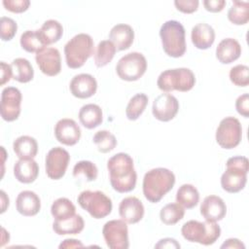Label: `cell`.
<instances>
[{
  "label": "cell",
  "mask_w": 249,
  "mask_h": 249,
  "mask_svg": "<svg viewBox=\"0 0 249 249\" xmlns=\"http://www.w3.org/2000/svg\"><path fill=\"white\" fill-rule=\"evenodd\" d=\"M112 188L118 193L131 192L136 186L137 173L132 158L125 153H118L107 161Z\"/></svg>",
  "instance_id": "obj_1"
},
{
  "label": "cell",
  "mask_w": 249,
  "mask_h": 249,
  "mask_svg": "<svg viewBox=\"0 0 249 249\" xmlns=\"http://www.w3.org/2000/svg\"><path fill=\"white\" fill-rule=\"evenodd\" d=\"M174 173L164 167H157L147 171L143 178V194L152 203L159 202L174 186Z\"/></svg>",
  "instance_id": "obj_2"
},
{
  "label": "cell",
  "mask_w": 249,
  "mask_h": 249,
  "mask_svg": "<svg viewBox=\"0 0 249 249\" xmlns=\"http://www.w3.org/2000/svg\"><path fill=\"white\" fill-rule=\"evenodd\" d=\"M186 31L177 20H167L160 26V37L164 53L171 57H181L186 52Z\"/></svg>",
  "instance_id": "obj_3"
},
{
  "label": "cell",
  "mask_w": 249,
  "mask_h": 249,
  "mask_svg": "<svg viewBox=\"0 0 249 249\" xmlns=\"http://www.w3.org/2000/svg\"><path fill=\"white\" fill-rule=\"evenodd\" d=\"M226 164L227 169L221 176V186L228 193H238L247 182L248 160L243 156H235L230 158Z\"/></svg>",
  "instance_id": "obj_4"
},
{
  "label": "cell",
  "mask_w": 249,
  "mask_h": 249,
  "mask_svg": "<svg viewBox=\"0 0 249 249\" xmlns=\"http://www.w3.org/2000/svg\"><path fill=\"white\" fill-rule=\"evenodd\" d=\"M93 40L87 33H79L72 37L64 46L66 64L69 68L77 69L93 54Z\"/></svg>",
  "instance_id": "obj_5"
},
{
  "label": "cell",
  "mask_w": 249,
  "mask_h": 249,
  "mask_svg": "<svg viewBox=\"0 0 249 249\" xmlns=\"http://www.w3.org/2000/svg\"><path fill=\"white\" fill-rule=\"evenodd\" d=\"M183 237L190 241L202 245H212L221 235V228L216 222H199L190 220L181 229Z\"/></svg>",
  "instance_id": "obj_6"
},
{
  "label": "cell",
  "mask_w": 249,
  "mask_h": 249,
  "mask_svg": "<svg viewBox=\"0 0 249 249\" xmlns=\"http://www.w3.org/2000/svg\"><path fill=\"white\" fill-rule=\"evenodd\" d=\"M196 84V76L194 72L185 67L173 68L162 71L157 81L158 88L164 91L170 92L172 90L189 91Z\"/></svg>",
  "instance_id": "obj_7"
},
{
  "label": "cell",
  "mask_w": 249,
  "mask_h": 249,
  "mask_svg": "<svg viewBox=\"0 0 249 249\" xmlns=\"http://www.w3.org/2000/svg\"><path fill=\"white\" fill-rule=\"evenodd\" d=\"M77 200L80 206L95 219L108 216L113 208L111 198L101 191H83Z\"/></svg>",
  "instance_id": "obj_8"
},
{
  "label": "cell",
  "mask_w": 249,
  "mask_h": 249,
  "mask_svg": "<svg viewBox=\"0 0 249 249\" xmlns=\"http://www.w3.org/2000/svg\"><path fill=\"white\" fill-rule=\"evenodd\" d=\"M146 70V57L138 52H132L122 56L116 65L118 76L127 82L137 81L145 74Z\"/></svg>",
  "instance_id": "obj_9"
},
{
  "label": "cell",
  "mask_w": 249,
  "mask_h": 249,
  "mask_svg": "<svg viewBox=\"0 0 249 249\" xmlns=\"http://www.w3.org/2000/svg\"><path fill=\"white\" fill-rule=\"evenodd\" d=\"M216 141L223 149H233L241 141L242 126L238 119L234 117L224 118L216 129Z\"/></svg>",
  "instance_id": "obj_10"
},
{
  "label": "cell",
  "mask_w": 249,
  "mask_h": 249,
  "mask_svg": "<svg viewBox=\"0 0 249 249\" xmlns=\"http://www.w3.org/2000/svg\"><path fill=\"white\" fill-rule=\"evenodd\" d=\"M102 234L106 245L111 249H127L129 247L128 229L123 219L106 222L102 229Z\"/></svg>",
  "instance_id": "obj_11"
},
{
  "label": "cell",
  "mask_w": 249,
  "mask_h": 249,
  "mask_svg": "<svg viewBox=\"0 0 249 249\" xmlns=\"http://www.w3.org/2000/svg\"><path fill=\"white\" fill-rule=\"evenodd\" d=\"M70 161L69 153L61 147L52 148L45 160L46 173L49 178L53 180H59L66 172L68 163Z\"/></svg>",
  "instance_id": "obj_12"
},
{
  "label": "cell",
  "mask_w": 249,
  "mask_h": 249,
  "mask_svg": "<svg viewBox=\"0 0 249 249\" xmlns=\"http://www.w3.org/2000/svg\"><path fill=\"white\" fill-rule=\"evenodd\" d=\"M21 92L15 87H7L1 92V117L6 122L18 120L20 114Z\"/></svg>",
  "instance_id": "obj_13"
},
{
  "label": "cell",
  "mask_w": 249,
  "mask_h": 249,
  "mask_svg": "<svg viewBox=\"0 0 249 249\" xmlns=\"http://www.w3.org/2000/svg\"><path fill=\"white\" fill-rule=\"evenodd\" d=\"M35 60L41 72L47 76H56L61 71L60 53L56 48L41 49L36 53Z\"/></svg>",
  "instance_id": "obj_14"
},
{
  "label": "cell",
  "mask_w": 249,
  "mask_h": 249,
  "mask_svg": "<svg viewBox=\"0 0 249 249\" xmlns=\"http://www.w3.org/2000/svg\"><path fill=\"white\" fill-rule=\"evenodd\" d=\"M178 110L179 102L177 98L168 92L158 95L153 101L152 113L160 122L171 121L177 115Z\"/></svg>",
  "instance_id": "obj_15"
},
{
  "label": "cell",
  "mask_w": 249,
  "mask_h": 249,
  "mask_svg": "<svg viewBox=\"0 0 249 249\" xmlns=\"http://www.w3.org/2000/svg\"><path fill=\"white\" fill-rule=\"evenodd\" d=\"M81 128L72 119L64 118L59 120L54 126V135L56 140L66 146H73L81 138Z\"/></svg>",
  "instance_id": "obj_16"
},
{
  "label": "cell",
  "mask_w": 249,
  "mask_h": 249,
  "mask_svg": "<svg viewBox=\"0 0 249 249\" xmlns=\"http://www.w3.org/2000/svg\"><path fill=\"white\" fill-rule=\"evenodd\" d=\"M69 89L72 95L77 98H89L95 94L97 82L92 75L81 73L72 78L69 84Z\"/></svg>",
  "instance_id": "obj_17"
},
{
  "label": "cell",
  "mask_w": 249,
  "mask_h": 249,
  "mask_svg": "<svg viewBox=\"0 0 249 249\" xmlns=\"http://www.w3.org/2000/svg\"><path fill=\"white\" fill-rule=\"evenodd\" d=\"M119 214L127 224H136L144 216V205L136 196H126L119 205Z\"/></svg>",
  "instance_id": "obj_18"
},
{
  "label": "cell",
  "mask_w": 249,
  "mask_h": 249,
  "mask_svg": "<svg viewBox=\"0 0 249 249\" xmlns=\"http://www.w3.org/2000/svg\"><path fill=\"white\" fill-rule=\"evenodd\" d=\"M200 214L206 221H221L227 214V205L218 196H207L200 205Z\"/></svg>",
  "instance_id": "obj_19"
},
{
  "label": "cell",
  "mask_w": 249,
  "mask_h": 249,
  "mask_svg": "<svg viewBox=\"0 0 249 249\" xmlns=\"http://www.w3.org/2000/svg\"><path fill=\"white\" fill-rule=\"evenodd\" d=\"M16 207L19 214L31 217L40 211L41 199L38 195L32 191H22L17 196Z\"/></svg>",
  "instance_id": "obj_20"
},
{
  "label": "cell",
  "mask_w": 249,
  "mask_h": 249,
  "mask_svg": "<svg viewBox=\"0 0 249 249\" xmlns=\"http://www.w3.org/2000/svg\"><path fill=\"white\" fill-rule=\"evenodd\" d=\"M109 39L117 51H124L130 48L134 40L133 28L125 23L114 25L109 32Z\"/></svg>",
  "instance_id": "obj_21"
},
{
  "label": "cell",
  "mask_w": 249,
  "mask_h": 249,
  "mask_svg": "<svg viewBox=\"0 0 249 249\" xmlns=\"http://www.w3.org/2000/svg\"><path fill=\"white\" fill-rule=\"evenodd\" d=\"M191 39L196 49L207 50L215 41V31L210 24L199 22L192 28Z\"/></svg>",
  "instance_id": "obj_22"
},
{
  "label": "cell",
  "mask_w": 249,
  "mask_h": 249,
  "mask_svg": "<svg viewBox=\"0 0 249 249\" xmlns=\"http://www.w3.org/2000/svg\"><path fill=\"white\" fill-rule=\"evenodd\" d=\"M241 46L233 38L223 39L216 48V57L223 64H230L239 58Z\"/></svg>",
  "instance_id": "obj_23"
},
{
  "label": "cell",
  "mask_w": 249,
  "mask_h": 249,
  "mask_svg": "<svg viewBox=\"0 0 249 249\" xmlns=\"http://www.w3.org/2000/svg\"><path fill=\"white\" fill-rule=\"evenodd\" d=\"M39 174L38 163L33 159H19L14 165L16 179L23 184L34 182Z\"/></svg>",
  "instance_id": "obj_24"
},
{
  "label": "cell",
  "mask_w": 249,
  "mask_h": 249,
  "mask_svg": "<svg viewBox=\"0 0 249 249\" xmlns=\"http://www.w3.org/2000/svg\"><path fill=\"white\" fill-rule=\"evenodd\" d=\"M84 219L79 214H75L64 220H54L53 223V230L58 235L78 234L84 230Z\"/></svg>",
  "instance_id": "obj_25"
},
{
  "label": "cell",
  "mask_w": 249,
  "mask_h": 249,
  "mask_svg": "<svg viewBox=\"0 0 249 249\" xmlns=\"http://www.w3.org/2000/svg\"><path fill=\"white\" fill-rule=\"evenodd\" d=\"M80 123L88 129H92L103 121V113L100 106L93 103H89L81 107L79 111Z\"/></svg>",
  "instance_id": "obj_26"
},
{
  "label": "cell",
  "mask_w": 249,
  "mask_h": 249,
  "mask_svg": "<svg viewBox=\"0 0 249 249\" xmlns=\"http://www.w3.org/2000/svg\"><path fill=\"white\" fill-rule=\"evenodd\" d=\"M13 149L19 159H33L38 153V143L34 137L21 135L14 141Z\"/></svg>",
  "instance_id": "obj_27"
},
{
  "label": "cell",
  "mask_w": 249,
  "mask_h": 249,
  "mask_svg": "<svg viewBox=\"0 0 249 249\" xmlns=\"http://www.w3.org/2000/svg\"><path fill=\"white\" fill-rule=\"evenodd\" d=\"M38 31L45 46H49L59 41L63 34V27L58 20L48 19L43 23Z\"/></svg>",
  "instance_id": "obj_28"
},
{
  "label": "cell",
  "mask_w": 249,
  "mask_h": 249,
  "mask_svg": "<svg viewBox=\"0 0 249 249\" xmlns=\"http://www.w3.org/2000/svg\"><path fill=\"white\" fill-rule=\"evenodd\" d=\"M199 201V193L192 184H183L176 193V202L187 209L194 208Z\"/></svg>",
  "instance_id": "obj_29"
},
{
  "label": "cell",
  "mask_w": 249,
  "mask_h": 249,
  "mask_svg": "<svg viewBox=\"0 0 249 249\" xmlns=\"http://www.w3.org/2000/svg\"><path fill=\"white\" fill-rule=\"evenodd\" d=\"M13 79L19 83H28L34 77V69L26 58L18 57L12 61Z\"/></svg>",
  "instance_id": "obj_30"
},
{
  "label": "cell",
  "mask_w": 249,
  "mask_h": 249,
  "mask_svg": "<svg viewBox=\"0 0 249 249\" xmlns=\"http://www.w3.org/2000/svg\"><path fill=\"white\" fill-rule=\"evenodd\" d=\"M116 47L110 40H102L96 46V49L93 53L94 63L97 67H104L106 66L116 53Z\"/></svg>",
  "instance_id": "obj_31"
},
{
  "label": "cell",
  "mask_w": 249,
  "mask_h": 249,
  "mask_svg": "<svg viewBox=\"0 0 249 249\" xmlns=\"http://www.w3.org/2000/svg\"><path fill=\"white\" fill-rule=\"evenodd\" d=\"M228 18L236 25L246 24L249 20V3L247 1H233L228 11Z\"/></svg>",
  "instance_id": "obj_32"
},
{
  "label": "cell",
  "mask_w": 249,
  "mask_h": 249,
  "mask_svg": "<svg viewBox=\"0 0 249 249\" xmlns=\"http://www.w3.org/2000/svg\"><path fill=\"white\" fill-rule=\"evenodd\" d=\"M51 213L54 220H64L76 214V207L67 197H59L53 202Z\"/></svg>",
  "instance_id": "obj_33"
},
{
  "label": "cell",
  "mask_w": 249,
  "mask_h": 249,
  "mask_svg": "<svg viewBox=\"0 0 249 249\" xmlns=\"http://www.w3.org/2000/svg\"><path fill=\"white\" fill-rule=\"evenodd\" d=\"M148 96L145 93H136L133 95L125 108V116L130 121H136L146 109L148 104Z\"/></svg>",
  "instance_id": "obj_34"
},
{
  "label": "cell",
  "mask_w": 249,
  "mask_h": 249,
  "mask_svg": "<svg viewBox=\"0 0 249 249\" xmlns=\"http://www.w3.org/2000/svg\"><path fill=\"white\" fill-rule=\"evenodd\" d=\"M185 215L184 207L179 203H168L164 205L160 212V221L168 226L177 224L180 220L183 219Z\"/></svg>",
  "instance_id": "obj_35"
},
{
  "label": "cell",
  "mask_w": 249,
  "mask_h": 249,
  "mask_svg": "<svg viewBox=\"0 0 249 249\" xmlns=\"http://www.w3.org/2000/svg\"><path fill=\"white\" fill-rule=\"evenodd\" d=\"M19 43L21 48L28 53H37L46 47L38 30L24 31L20 36Z\"/></svg>",
  "instance_id": "obj_36"
},
{
  "label": "cell",
  "mask_w": 249,
  "mask_h": 249,
  "mask_svg": "<svg viewBox=\"0 0 249 249\" xmlns=\"http://www.w3.org/2000/svg\"><path fill=\"white\" fill-rule=\"evenodd\" d=\"M93 143L100 153H109L117 146V139L109 130H99L93 135Z\"/></svg>",
  "instance_id": "obj_37"
},
{
  "label": "cell",
  "mask_w": 249,
  "mask_h": 249,
  "mask_svg": "<svg viewBox=\"0 0 249 249\" xmlns=\"http://www.w3.org/2000/svg\"><path fill=\"white\" fill-rule=\"evenodd\" d=\"M98 169L90 160H80L73 167V176L78 178L84 176L87 181H94L97 178Z\"/></svg>",
  "instance_id": "obj_38"
},
{
  "label": "cell",
  "mask_w": 249,
  "mask_h": 249,
  "mask_svg": "<svg viewBox=\"0 0 249 249\" xmlns=\"http://www.w3.org/2000/svg\"><path fill=\"white\" fill-rule=\"evenodd\" d=\"M249 68L244 64H237L230 70V80L237 87H247L249 85Z\"/></svg>",
  "instance_id": "obj_39"
},
{
  "label": "cell",
  "mask_w": 249,
  "mask_h": 249,
  "mask_svg": "<svg viewBox=\"0 0 249 249\" xmlns=\"http://www.w3.org/2000/svg\"><path fill=\"white\" fill-rule=\"evenodd\" d=\"M18 30L17 22L8 17H2L0 19V36L3 41L12 40Z\"/></svg>",
  "instance_id": "obj_40"
},
{
  "label": "cell",
  "mask_w": 249,
  "mask_h": 249,
  "mask_svg": "<svg viewBox=\"0 0 249 249\" xmlns=\"http://www.w3.org/2000/svg\"><path fill=\"white\" fill-rule=\"evenodd\" d=\"M3 6L6 10L13 12V13H23L25 12L29 5V0H3Z\"/></svg>",
  "instance_id": "obj_41"
},
{
  "label": "cell",
  "mask_w": 249,
  "mask_h": 249,
  "mask_svg": "<svg viewBox=\"0 0 249 249\" xmlns=\"http://www.w3.org/2000/svg\"><path fill=\"white\" fill-rule=\"evenodd\" d=\"M199 2L197 0H175L174 5L176 9L185 14H192L198 8Z\"/></svg>",
  "instance_id": "obj_42"
},
{
  "label": "cell",
  "mask_w": 249,
  "mask_h": 249,
  "mask_svg": "<svg viewBox=\"0 0 249 249\" xmlns=\"http://www.w3.org/2000/svg\"><path fill=\"white\" fill-rule=\"evenodd\" d=\"M235 109L237 113L244 118L249 117V94L243 93L235 100Z\"/></svg>",
  "instance_id": "obj_43"
},
{
  "label": "cell",
  "mask_w": 249,
  "mask_h": 249,
  "mask_svg": "<svg viewBox=\"0 0 249 249\" xmlns=\"http://www.w3.org/2000/svg\"><path fill=\"white\" fill-rule=\"evenodd\" d=\"M204 8L211 13L221 12L226 6L225 0H204L203 1Z\"/></svg>",
  "instance_id": "obj_44"
},
{
  "label": "cell",
  "mask_w": 249,
  "mask_h": 249,
  "mask_svg": "<svg viewBox=\"0 0 249 249\" xmlns=\"http://www.w3.org/2000/svg\"><path fill=\"white\" fill-rule=\"evenodd\" d=\"M13 77V68L11 64L1 61V85H5Z\"/></svg>",
  "instance_id": "obj_45"
},
{
  "label": "cell",
  "mask_w": 249,
  "mask_h": 249,
  "mask_svg": "<svg viewBox=\"0 0 249 249\" xmlns=\"http://www.w3.org/2000/svg\"><path fill=\"white\" fill-rule=\"evenodd\" d=\"M155 248H180V244L174 238L165 237L160 239L155 245Z\"/></svg>",
  "instance_id": "obj_46"
},
{
  "label": "cell",
  "mask_w": 249,
  "mask_h": 249,
  "mask_svg": "<svg viewBox=\"0 0 249 249\" xmlns=\"http://www.w3.org/2000/svg\"><path fill=\"white\" fill-rule=\"evenodd\" d=\"M221 248H235V249H244L245 245L237 238H229L222 245Z\"/></svg>",
  "instance_id": "obj_47"
},
{
  "label": "cell",
  "mask_w": 249,
  "mask_h": 249,
  "mask_svg": "<svg viewBox=\"0 0 249 249\" xmlns=\"http://www.w3.org/2000/svg\"><path fill=\"white\" fill-rule=\"evenodd\" d=\"M60 249L61 248H78V247H84V244L78 240V239H74V238H67L64 239L58 246Z\"/></svg>",
  "instance_id": "obj_48"
},
{
  "label": "cell",
  "mask_w": 249,
  "mask_h": 249,
  "mask_svg": "<svg viewBox=\"0 0 249 249\" xmlns=\"http://www.w3.org/2000/svg\"><path fill=\"white\" fill-rule=\"evenodd\" d=\"M0 194H1V201H2L1 213H4L6 211V208L9 206V197L6 196V194L3 190L0 192Z\"/></svg>",
  "instance_id": "obj_49"
}]
</instances>
